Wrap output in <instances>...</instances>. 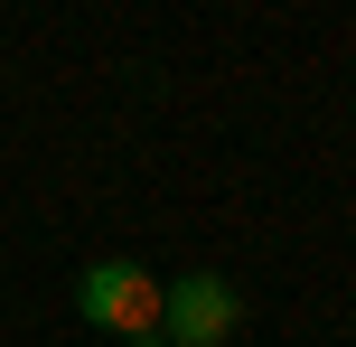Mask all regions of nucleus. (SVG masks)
<instances>
[{"mask_svg":"<svg viewBox=\"0 0 356 347\" xmlns=\"http://www.w3.org/2000/svg\"><path fill=\"white\" fill-rule=\"evenodd\" d=\"M75 310L113 338H160V310H169V282H150L141 263H94L75 282Z\"/></svg>","mask_w":356,"mask_h":347,"instance_id":"nucleus-1","label":"nucleus"},{"mask_svg":"<svg viewBox=\"0 0 356 347\" xmlns=\"http://www.w3.org/2000/svg\"><path fill=\"white\" fill-rule=\"evenodd\" d=\"M234 319H244L234 282H216V273H188V282H169L160 338H169V347H225V338H234Z\"/></svg>","mask_w":356,"mask_h":347,"instance_id":"nucleus-2","label":"nucleus"}]
</instances>
